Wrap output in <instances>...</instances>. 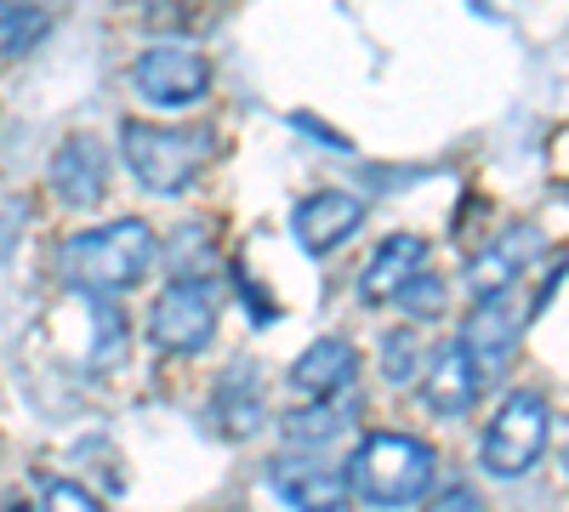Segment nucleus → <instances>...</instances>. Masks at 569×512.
<instances>
[{"label": "nucleus", "instance_id": "15", "mask_svg": "<svg viewBox=\"0 0 569 512\" xmlns=\"http://www.w3.org/2000/svg\"><path fill=\"white\" fill-rule=\"evenodd\" d=\"M217 422L228 439H246L262 428V382H257V370L246 364H233L228 377L217 382Z\"/></svg>", "mask_w": 569, "mask_h": 512}, {"label": "nucleus", "instance_id": "18", "mask_svg": "<svg viewBox=\"0 0 569 512\" xmlns=\"http://www.w3.org/2000/svg\"><path fill=\"white\" fill-rule=\"evenodd\" d=\"M399 308H405V313H416V319H427V313H439V308H445V285H439L433 273H416L410 285L399 291Z\"/></svg>", "mask_w": 569, "mask_h": 512}, {"label": "nucleus", "instance_id": "1", "mask_svg": "<svg viewBox=\"0 0 569 512\" xmlns=\"http://www.w3.org/2000/svg\"><path fill=\"white\" fill-rule=\"evenodd\" d=\"M149 262H154V228L142 217H120V222H103V228H86V234H74L58 251V268H63L69 285L80 297H103V302L114 291L142 285Z\"/></svg>", "mask_w": 569, "mask_h": 512}, {"label": "nucleus", "instance_id": "8", "mask_svg": "<svg viewBox=\"0 0 569 512\" xmlns=\"http://www.w3.org/2000/svg\"><path fill=\"white\" fill-rule=\"evenodd\" d=\"M268 484L291 512H342L348 495H353L348 468L319 461V455H273L268 461Z\"/></svg>", "mask_w": 569, "mask_h": 512}, {"label": "nucleus", "instance_id": "14", "mask_svg": "<svg viewBox=\"0 0 569 512\" xmlns=\"http://www.w3.org/2000/svg\"><path fill=\"white\" fill-rule=\"evenodd\" d=\"M485 382H479V370L467 364V353L450 342L433 364H427V377H421V404L433 410V415H467L472 404H479Z\"/></svg>", "mask_w": 569, "mask_h": 512}, {"label": "nucleus", "instance_id": "9", "mask_svg": "<svg viewBox=\"0 0 569 512\" xmlns=\"http://www.w3.org/2000/svg\"><path fill=\"white\" fill-rule=\"evenodd\" d=\"M541 257V234L536 228H507V234H496L479 257L467 262V291L472 297H501V291H518V279H525V268Z\"/></svg>", "mask_w": 569, "mask_h": 512}, {"label": "nucleus", "instance_id": "13", "mask_svg": "<svg viewBox=\"0 0 569 512\" xmlns=\"http://www.w3.org/2000/svg\"><path fill=\"white\" fill-rule=\"evenodd\" d=\"M416 273H427V240L421 234H393L388 245H376V257L359 273V297L365 302H399V291Z\"/></svg>", "mask_w": 569, "mask_h": 512}, {"label": "nucleus", "instance_id": "6", "mask_svg": "<svg viewBox=\"0 0 569 512\" xmlns=\"http://www.w3.org/2000/svg\"><path fill=\"white\" fill-rule=\"evenodd\" d=\"M131 86H137V98L154 103V109H194L211 91V63L194 52V46L160 40L131 63Z\"/></svg>", "mask_w": 569, "mask_h": 512}, {"label": "nucleus", "instance_id": "17", "mask_svg": "<svg viewBox=\"0 0 569 512\" xmlns=\"http://www.w3.org/2000/svg\"><path fill=\"white\" fill-rule=\"evenodd\" d=\"M353 422V415H342V404L330 399V404H308V410H291L284 415V439H297V444H325V439H337L342 428Z\"/></svg>", "mask_w": 569, "mask_h": 512}, {"label": "nucleus", "instance_id": "19", "mask_svg": "<svg viewBox=\"0 0 569 512\" xmlns=\"http://www.w3.org/2000/svg\"><path fill=\"white\" fill-rule=\"evenodd\" d=\"M40 495H46V512H109V506H98V495H86L69 479H46Z\"/></svg>", "mask_w": 569, "mask_h": 512}, {"label": "nucleus", "instance_id": "5", "mask_svg": "<svg viewBox=\"0 0 569 512\" xmlns=\"http://www.w3.org/2000/svg\"><path fill=\"white\" fill-rule=\"evenodd\" d=\"M217 331V285L206 273H182L149 308V342L160 353H200Z\"/></svg>", "mask_w": 569, "mask_h": 512}, {"label": "nucleus", "instance_id": "10", "mask_svg": "<svg viewBox=\"0 0 569 512\" xmlns=\"http://www.w3.org/2000/svg\"><path fill=\"white\" fill-rule=\"evenodd\" d=\"M109 189V154L98 137H69V143L52 154V194L69 205V211H91Z\"/></svg>", "mask_w": 569, "mask_h": 512}, {"label": "nucleus", "instance_id": "21", "mask_svg": "<svg viewBox=\"0 0 569 512\" xmlns=\"http://www.w3.org/2000/svg\"><path fill=\"white\" fill-rule=\"evenodd\" d=\"M12 512H23V506H12Z\"/></svg>", "mask_w": 569, "mask_h": 512}, {"label": "nucleus", "instance_id": "20", "mask_svg": "<svg viewBox=\"0 0 569 512\" xmlns=\"http://www.w3.org/2000/svg\"><path fill=\"white\" fill-rule=\"evenodd\" d=\"M558 461H563V479H569V428H563V439H558Z\"/></svg>", "mask_w": 569, "mask_h": 512}, {"label": "nucleus", "instance_id": "16", "mask_svg": "<svg viewBox=\"0 0 569 512\" xmlns=\"http://www.w3.org/2000/svg\"><path fill=\"white\" fill-rule=\"evenodd\" d=\"M52 29L46 7H18V0H0V63H18L23 52H34V40Z\"/></svg>", "mask_w": 569, "mask_h": 512}, {"label": "nucleus", "instance_id": "4", "mask_svg": "<svg viewBox=\"0 0 569 512\" xmlns=\"http://www.w3.org/2000/svg\"><path fill=\"white\" fill-rule=\"evenodd\" d=\"M552 444V410L541 393H507L501 410L490 415L485 428V444H479V468L490 479H518L530 473L536 461L547 455Z\"/></svg>", "mask_w": 569, "mask_h": 512}, {"label": "nucleus", "instance_id": "3", "mask_svg": "<svg viewBox=\"0 0 569 512\" xmlns=\"http://www.w3.org/2000/svg\"><path fill=\"white\" fill-rule=\"evenodd\" d=\"M348 484L370 501V506H410L433 490V450L410 433H370L353 450Z\"/></svg>", "mask_w": 569, "mask_h": 512}, {"label": "nucleus", "instance_id": "12", "mask_svg": "<svg viewBox=\"0 0 569 512\" xmlns=\"http://www.w3.org/2000/svg\"><path fill=\"white\" fill-rule=\"evenodd\" d=\"M353 370H359V359H353V348H348L342 337H319V342L291 364V388H297L302 399H313V404H330V399H342V393L353 388Z\"/></svg>", "mask_w": 569, "mask_h": 512}, {"label": "nucleus", "instance_id": "11", "mask_svg": "<svg viewBox=\"0 0 569 512\" xmlns=\"http://www.w3.org/2000/svg\"><path fill=\"white\" fill-rule=\"evenodd\" d=\"M359 222H365V200H353V194H342V189L308 194V200H297V211H291L297 245H302V251H313V257L337 251Z\"/></svg>", "mask_w": 569, "mask_h": 512}, {"label": "nucleus", "instance_id": "7", "mask_svg": "<svg viewBox=\"0 0 569 512\" xmlns=\"http://www.w3.org/2000/svg\"><path fill=\"white\" fill-rule=\"evenodd\" d=\"M525 324H530V302H525V291H501V297H485L479 308L467 313V324H461V353H467V364L479 370V382L490 388L496 377H501V364L512 359V348L525 342Z\"/></svg>", "mask_w": 569, "mask_h": 512}, {"label": "nucleus", "instance_id": "2", "mask_svg": "<svg viewBox=\"0 0 569 512\" xmlns=\"http://www.w3.org/2000/svg\"><path fill=\"white\" fill-rule=\"evenodd\" d=\"M120 154L131 177L149 194H182L211 160V137L188 126H154V120H126L120 126Z\"/></svg>", "mask_w": 569, "mask_h": 512}]
</instances>
